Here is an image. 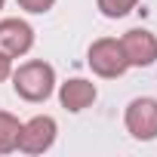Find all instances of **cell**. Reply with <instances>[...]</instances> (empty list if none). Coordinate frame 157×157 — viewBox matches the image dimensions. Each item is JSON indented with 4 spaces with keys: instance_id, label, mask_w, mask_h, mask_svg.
Returning <instances> with one entry per match:
<instances>
[{
    "instance_id": "1",
    "label": "cell",
    "mask_w": 157,
    "mask_h": 157,
    "mask_svg": "<svg viewBox=\"0 0 157 157\" xmlns=\"http://www.w3.org/2000/svg\"><path fill=\"white\" fill-rule=\"evenodd\" d=\"M13 90L19 99L25 102H46L56 90V68L43 59H31L22 62L19 68H13Z\"/></svg>"
},
{
    "instance_id": "2",
    "label": "cell",
    "mask_w": 157,
    "mask_h": 157,
    "mask_svg": "<svg viewBox=\"0 0 157 157\" xmlns=\"http://www.w3.org/2000/svg\"><path fill=\"white\" fill-rule=\"evenodd\" d=\"M86 62H90L93 74L105 77V80H114V77L126 74V68H129V62H126L123 46H120V40H117V37H99V40L90 46Z\"/></svg>"
},
{
    "instance_id": "3",
    "label": "cell",
    "mask_w": 157,
    "mask_h": 157,
    "mask_svg": "<svg viewBox=\"0 0 157 157\" xmlns=\"http://www.w3.org/2000/svg\"><path fill=\"white\" fill-rule=\"evenodd\" d=\"M123 123H126V132L139 142H151L157 139V99L151 96H139L126 105V114H123Z\"/></svg>"
},
{
    "instance_id": "4",
    "label": "cell",
    "mask_w": 157,
    "mask_h": 157,
    "mask_svg": "<svg viewBox=\"0 0 157 157\" xmlns=\"http://www.w3.org/2000/svg\"><path fill=\"white\" fill-rule=\"evenodd\" d=\"M56 136H59V123H56L49 114H37V117H31L28 123H22L19 148H16V151H22V154H43V151L52 148Z\"/></svg>"
},
{
    "instance_id": "5",
    "label": "cell",
    "mask_w": 157,
    "mask_h": 157,
    "mask_svg": "<svg viewBox=\"0 0 157 157\" xmlns=\"http://www.w3.org/2000/svg\"><path fill=\"white\" fill-rule=\"evenodd\" d=\"M123 56L129 62V68H151L157 62V37L145 28H132L120 37Z\"/></svg>"
},
{
    "instance_id": "6",
    "label": "cell",
    "mask_w": 157,
    "mask_h": 157,
    "mask_svg": "<svg viewBox=\"0 0 157 157\" xmlns=\"http://www.w3.org/2000/svg\"><path fill=\"white\" fill-rule=\"evenodd\" d=\"M34 46V28L25 19H0V52L19 59Z\"/></svg>"
},
{
    "instance_id": "7",
    "label": "cell",
    "mask_w": 157,
    "mask_h": 157,
    "mask_svg": "<svg viewBox=\"0 0 157 157\" xmlns=\"http://www.w3.org/2000/svg\"><path fill=\"white\" fill-rule=\"evenodd\" d=\"M96 96H99L96 83H93V80H83V77H71V80H65V83L59 86V102H62V108L71 111V114L86 111V108L96 102Z\"/></svg>"
},
{
    "instance_id": "8",
    "label": "cell",
    "mask_w": 157,
    "mask_h": 157,
    "mask_svg": "<svg viewBox=\"0 0 157 157\" xmlns=\"http://www.w3.org/2000/svg\"><path fill=\"white\" fill-rule=\"evenodd\" d=\"M19 132H22L19 117L10 111H0V154H13L19 148Z\"/></svg>"
},
{
    "instance_id": "9",
    "label": "cell",
    "mask_w": 157,
    "mask_h": 157,
    "mask_svg": "<svg viewBox=\"0 0 157 157\" xmlns=\"http://www.w3.org/2000/svg\"><path fill=\"white\" fill-rule=\"evenodd\" d=\"M96 3L105 19H123L126 13H132L139 6V0H96Z\"/></svg>"
},
{
    "instance_id": "10",
    "label": "cell",
    "mask_w": 157,
    "mask_h": 157,
    "mask_svg": "<svg viewBox=\"0 0 157 157\" xmlns=\"http://www.w3.org/2000/svg\"><path fill=\"white\" fill-rule=\"evenodd\" d=\"M16 3L25 10V13H34V16H43L56 6V0H16Z\"/></svg>"
},
{
    "instance_id": "11",
    "label": "cell",
    "mask_w": 157,
    "mask_h": 157,
    "mask_svg": "<svg viewBox=\"0 0 157 157\" xmlns=\"http://www.w3.org/2000/svg\"><path fill=\"white\" fill-rule=\"evenodd\" d=\"M10 74H13V59L0 52V83H3L6 77H10Z\"/></svg>"
},
{
    "instance_id": "12",
    "label": "cell",
    "mask_w": 157,
    "mask_h": 157,
    "mask_svg": "<svg viewBox=\"0 0 157 157\" xmlns=\"http://www.w3.org/2000/svg\"><path fill=\"white\" fill-rule=\"evenodd\" d=\"M3 3H6V0H0V10H3Z\"/></svg>"
}]
</instances>
